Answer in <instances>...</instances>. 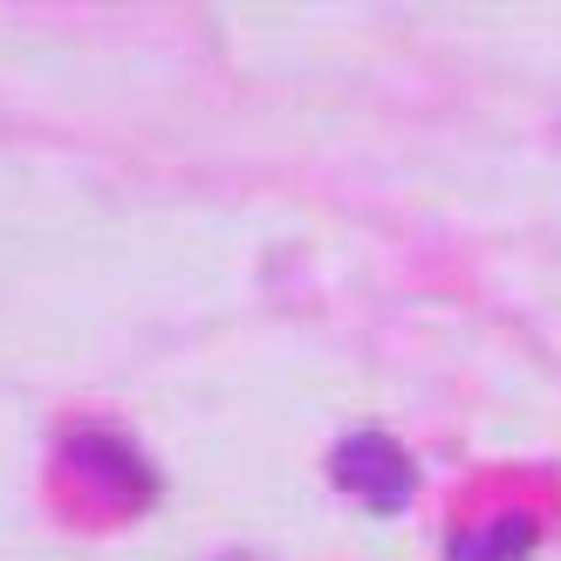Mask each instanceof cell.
Masks as SVG:
<instances>
[{"instance_id": "obj_1", "label": "cell", "mask_w": 561, "mask_h": 561, "mask_svg": "<svg viewBox=\"0 0 561 561\" xmlns=\"http://www.w3.org/2000/svg\"><path fill=\"white\" fill-rule=\"evenodd\" d=\"M329 480L343 486V493H356L370 514H390V507H404V500H411L417 466H411V453L390 432H350L329 453Z\"/></svg>"}, {"instance_id": "obj_2", "label": "cell", "mask_w": 561, "mask_h": 561, "mask_svg": "<svg viewBox=\"0 0 561 561\" xmlns=\"http://www.w3.org/2000/svg\"><path fill=\"white\" fill-rule=\"evenodd\" d=\"M541 541V520L535 514H500L486 527H466V535L445 541V554L453 561H527Z\"/></svg>"}]
</instances>
